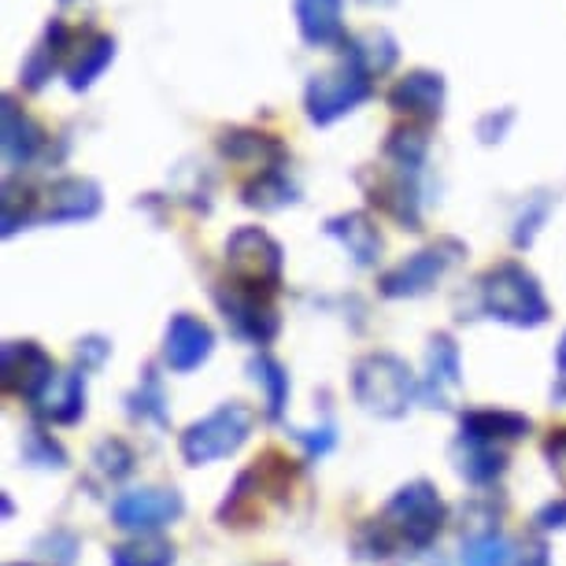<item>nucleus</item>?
<instances>
[{
  "label": "nucleus",
  "instance_id": "nucleus-1",
  "mask_svg": "<svg viewBox=\"0 0 566 566\" xmlns=\"http://www.w3.org/2000/svg\"><path fill=\"white\" fill-rule=\"evenodd\" d=\"M485 312L511 326H541L548 318V301H544L537 277L526 266L507 260L496 263L493 271L482 277Z\"/></svg>",
  "mask_w": 566,
  "mask_h": 566
},
{
  "label": "nucleus",
  "instance_id": "nucleus-2",
  "mask_svg": "<svg viewBox=\"0 0 566 566\" xmlns=\"http://www.w3.org/2000/svg\"><path fill=\"white\" fill-rule=\"evenodd\" d=\"M370 93H374V78L356 60L345 56L337 67L315 74V78L307 82V93H304L307 119L318 126H329V123H337L340 115L356 112Z\"/></svg>",
  "mask_w": 566,
  "mask_h": 566
},
{
  "label": "nucleus",
  "instance_id": "nucleus-3",
  "mask_svg": "<svg viewBox=\"0 0 566 566\" xmlns=\"http://www.w3.org/2000/svg\"><path fill=\"white\" fill-rule=\"evenodd\" d=\"M352 389H356V400L374 415H397L408 411V403L415 397V378L408 370V363L397 356H367L356 367V378H352Z\"/></svg>",
  "mask_w": 566,
  "mask_h": 566
},
{
  "label": "nucleus",
  "instance_id": "nucleus-4",
  "mask_svg": "<svg viewBox=\"0 0 566 566\" xmlns=\"http://www.w3.org/2000/svg\"><path fill=\"white\" fill-rule=\"evenodd\" d=\"M252 430V411L244 403H222L219 411H211L205 422L189 426L186 437H181V455L193 467L211 463V459H222L230 452H238L244 444V437Z\"/></svg>",
  "mask_w": 566,
  "mask_h": 566
},
{
  "label": "nucleus",
  "instance_id": "nucleus-5",
  "mask_svg": "<svg viewBox=\"0 0 566 566\" xmlns=\"http://www.w3.org/2000/svg\"><path fill=\"white\" fill-rule=\"evenodd\" d=\"M227 266L241 290H274L282 282V244L260 227H241L227 241Z\"/></svg>",
  "mask_w": 566,
  "mask_h": 566
},
{
  "label": "nucleus",
  "instance_id": "nucleus-6",
  "mask_svg": "<svg viewBox=\"0 0 566 566\" xmlns=\"http://www.w3.org/2000/svg\"><path fill=\"white\" fill-rule=\"evenodd\" d=\"M386 518L400 530V537H408V544L422 548V544H430L437 537V530H441L444 504H441V496L433 493V485L415 482L389 500Z\"/></svg>",
  "mask_w": 566,
  "mask_h": 566
},
{
  "label": "nucleus",
  "instance_id": "nucleus-7",
  "mask_svg": "<svg viewBox=\"0 0 566 566\" xmlns=\"http://www.w3.org/2000/svg\"><path fill=\"white\" fill-rule=\"evenodd\" d=\"M459 252H463V244L459 241H441V244H430V249L415 252L411 260H403L400 266H392V271L381 277V293L386 296L426 293L430 285H437V277L459 260Z\"/></svg>",
  "mask_w": 566,
  "mask_h": 566
},
{
  "label": "nucleus",
  "instance_id": "nucleus-8",
  "mask_svg": "<svg viewBox=\"0 0 566 566\" xmlns=\"http://www.w3.org/2000/svg\"><path fill=\"white\" fill-rule=\"evenodd\" d=\"M181 515V496L167 489H142L115 500V522L130 533H156Z\"/></svg>",
  "mask_w": 566,
  "mask_h": 566
},
{
  "label": "nucleus",
  "instance_id": "nucleus-9",
  "mask_svg": "<svg viewBox=\"0 0 566 566\" xmlns=\"http://www.w3.org/2000/svg\"><path fill=\"white\" fill-rule=\"evenodd\" d=\"M389 108L411 119H437L444 108V78L437 71H408L389 90Z\"/></svg>",
  "mask_w": 566,
  "mask_h": 566
},
{
  "label": "nucleus",
  "instance_id": "nucleus-10",
  "mask_svg": "<svg viewBox=\"0 0 566 566\" xmlns=\"http://www.w3.org/2000/svg\"><path fill=\"white\" fill-rule=\"evenodd\" d=\"M52 378H56V367H52V359L38 345L23 340V345L4 348V386L19 392V397L38 400Z\"/></svg>",
  "mask_w": 566,
  "mask_h": 566
},
{
  "label": "nucleus",
  "instance_id": "nucleus-11",
  "mask_svg": "<svg viewBox=\"0 0 566 566\" xmlns=\"http://www.w3.org/2000/svg\"><path fill=\"white\" fill-rule=\"evenodd\" d=\"M296 12V27H301V38L315 49H334L345 45V0H293Z\"/></svg>",
  "mask_w": 566,
  "mask_h": 566
},
{
  "label": "nucleus",
  "instance_id": "nucleus-12",
  "mask_svg": "<svg viewBox=\"0 0 566 566\" xmlns=\"http://www.w3.org/2000/svg\"><path fill=\"white\" fill-rule=\"evenodd\" d=\"M71 27L60 23V19H52L45 27V38L38 41L34 49H30V56L23 63V71H19V78H23V90L38 93L45 90V82L52 78V71L60 67L63 60L71 56Z\"/></svg>",
  "mask_w": 566,
  "mask_h": 566
},
{
  "label": "nucleus",
  "instance_id": "nucleus-13",
  "mask_svg": "<svg viewBox=\"0 0 566 566\" xmlns=\"http://www.w3.org/2000/svg\"><path fill=\"white\" fill-rule=\"evenodd\" d=\"M211 345H216V337H211V329L200 323V318L178 315V318H170V326H167L164 356L175 370H193L211 356Z\"/></svg>",
  "mask_w": 566,
  "mask_h": 566
},
{
  "label": "nucleus",
  "instance_id": "nucleus-14",
  "mask_svg": "<svg viewBox=\"0 0 566 566\" xmlns=\"http://www.w3.org/2000/svg\"><path fill=\"white\" fill-rule=\"evenodd\" d=\"M101 211V189L93 186L90 178H60L56 186L49 189L45 211L41 219L45 222H74V219H93Z\"/></svg>",
  "mask_w": 566,
  "mask_h": 566
},
{
  "label": "nucleus",
  "instance_id": "nucleus-15",
  "mask_svg": "<svg viewBox=\"0 0 566 566\" xmlns=\"http://www.w3.org/2000/svg\"><path fill=\"white\" fill-rule=\"evenodd\" d=\"M45 148V134L38 130V123L19 108L15 97H4V164L8 170H19L34 164V156Z\"/></svg>",
  "mask_w": 566,
  "mask_h": 566
},
{
  "label": "nucleus",
  "instance_id": "nucleus-16",
  "mask_svg": "<svg viewBox=\"0 0 566 566\" xmlns=\"http://www.w3.org/2000/svg\"><path fill=\"white\" fill-rule=\"evenodd\" d=\"M219 304L222 312H227V318L233 323V329L252 340H271L277 334V318L266 304H260V296H255L252 290H233L230 296L219 293Z\"/></svg>",
  "mask_w": 566,
  "mask_h": 566
},
{
  "label": "nucleus",
  "instance_id": "nucleus-17",
  "mask_svg": "<svg viewBox=\"0 0 566 566\" xmlns=\"http://www.w3.org/2000/svg\"><path fill=\"white\" fill-rule=\"evenodd\" d=\"M345 56L356 60L359 67L370 74V78H378V74H389L392 67H397L400 45H397V38H392L389 30L370 27V30H359V34H352L345 41Z\"/></svg>",
  "mask_w": 566,
  "mask_h": 566
},
{
  "label": "nucleus",
  "instance_id": "nucleus-18",
  "mask_svg": "<svg viewBox=\"0 0 566 566\" xmlns=\"http://www.w3.org/2000/svg\"><path fill=\"white\" fill-rule=\"evenodd\" d=\"M326 233L345 244L359 266H370L381 252V233L370 222V216H363V211H348V216H340V219H329Z\"/></svg>",
  "mask_w": 566,
  "mask_h": 566
},
{
  "label": "nucleus",
  "instance_id": "nucleus-19",
  "mask_svg": "<svg viewBox=\"0 0 566 566\" xmlns=\"http://www.w3.org/2000/svg\"><path fill=\"white\" fill-rule=\"evenodd\" d=\"M112 56H115V41L108 34H97V30H93V34L78 45V52H74V60L67 63V85L74 93L90 90V85L101 78V71L112 63Z\"/></svg>",
  "mask_w": 566,
  "mask_h": 566
},
{
  "label": "nucleus",
  "instance_id": "nucleus-20",
  "mask_svg": "<svg viewBox=\"0 0 566 566\" xmlns=\"http://www.w3.org/2000/svg\"><path fill=\"white\" fill-rule=\"evenodd\" d=\"M219 148L227 153L230 159L238 164H252V167H263V170H274L282 164V145L266 134H255V130H230L222 134Z\"/></svg>",
  "mask_w": 566,
  "mask_h": 566
},
{
  "label": "nucleus",
  "instance_id": "nucleus-21",
  "mask_svg": "<svg viewBox=\"0 0 566 566\" xmlns=\"http://www.w3.org/2000/svg\"><path fill=\"white\" fill-rule=\"evenodd\" d=\"M41 415L56 422H74L82 411V374H56L49 389L34 400Z\"/></svg>",
  "mask_w": 566,
  "mask_h": 566
},
{
  "label": "nucleus",
  "instance_id": "nucleus-22",
  "mask_svg": "<svg viewBox=\"0 0 566 566\" xmlns=\"http://www.w3.org/2000/svg\"><path fill=\"white\" fill-rule=\"evenodd\" d=\"M526 430L530 422L511 411H470L463 419V441L478 444H493L496 437H522Z\"/></svg>",
  "mask_w": 566,
  "mask_h": 566
},
{
  "label": "nucleus",
  "instance_id": "nucleus-23",
  "mask_svg": "<svg viewBox=\"0 0 566 566\" xmlns=\"http://www.w3.org/2000/svg\"><path fill=\"white\" fill-rule=\"evenodd\" d=\"M296 200V189L290 186V178L282 170H263L252 186H244V205L249 208H263V211H274V208H285Z\"/></svg>",
  "mask_w": 566,
  "mask_h": 566
},
{
  "label": "nucleus",
  "instance_id": "nucleus-24",
  "mask_svg": "<svg viewBox=\"0 0 566 566\" xmlns=\"http://www.w3.org/2000/svg\"><path fill=\"white\" fill-rule=\"evenodd\" d=\"M170 563H175V548L153 537H142L112 552V566H170Z\"/></svg>",
  "mask_w": 566,
  "mask_h": 566
},
{
  "label": "nucleus",
  "instance_id": "nucleus-25",
  "mask_svg": "<svg viewBox=\"0 0 566 566\" xmlns=\"http://www.w3.org/2000/svg\"><path fill=\"white\" fill-rule=\"evenodd\" d=\"M463 566H515V548L496 533H485L463 548Z\"/></svg>",
  "mask_w": 566,
  "mask_h": 566
},
{
  "label": "nucleus",
  "instance_id": "nucleus-26",
  "mask_svg": "<svg viewBox=\"0 0 566 566\" xmlns=\"http://www.w3.org/2000/svg\"><path fill=\"white\" fill-rule=\"evenodd\" d=\"M252 370H255V381H263V386H266V408H271V415L277 419V415H282V400H285V389H290V381H285L282 367H277L274 359H266V356L255 359Z\"/></svg>",
  "mask_w": 566,
  "mask_h": 566
},
{
  "label": "nucleus",
  "instance_id": "nucleus-27",
  "mask_svg": "<svg viewBox=\"0 0 566 566\" xmlns=\"http://www.w3.org/2000/svg\"><path fill=\"white\" fill-rule=\"evenodd\" d=\"M430 386H459V356L452 348L448 337H437L433 340V352H430Z\"/></svg>",
  "mask_w": 566,
  "mask_h": 566
},
{
  "label": "nucleus",
  "instance_id": "nucleus-28",
  "mask_svg": "<svg viewBox=\"0 0 566 566\" xmlns=\"http://www.w3.org/2000/svg\"><path fill=\"white\" fill-rule=\"evenodd\" d=\"M511 123V112H504V119L496 123V115H485L482 126H478V134H482V142H500V134H504V126Z\"/></svg>",
  "mask_w": 566,
  "mask_h": 566
},
{
  "label": "nucleus",
  "instance_id": "nucleus-29",
  "mask_svg": "<svg viewBox=\"0 0 566 566\" xmlns=\"http://www.w3.org/2000/svg\"><path fill=\"white\" fill-rule=\"evenodd\" d=\"M563 518H566V504H559V507L552 504V507H548V511H544V515H541V526H548V530H552V526H566Z\"/></svg>",
  "mask_w": 566,
  "mask_h": 566
},
{
  "label": "nucleus",
  "instance_id": "nucleus-30",
  "mask_svg": "<svg viewBox=\"0 0 566 566\" xmlns=\"http://www.w3.org/2000/svg\"><path fill=\"white\" fill-rule=\"evenodd\" d=\"M518 566H548V552H544L541 544H537V548H530L526 555H522Z\"/></svg>",
  "mask_w": 566,
  "mask_h": 566
},
{
  "label": "nucleus",
  "instance_id": "nucleus-31",
  "mask_svg": "<svg viewBox=\"0 0 566 566\" xmlns=\"http://www.w3.org/2000/svg\"><path fill=\"white\" fill-rule=\"evenodd\" d=\"M559 367H563V374H566V337H563V345H559Z\"/></svg>",
  "mask_w": 566,
  "mask_h": 566
},
{
  "label": "nucleus",
  "instance_id": "nucleus-32",
  "mask_svg": "<svg viewBox=\"0 0 566 566\" xmlns=\"http://www.w3.org/2000/svg\"><path fill=\"white\" fill-rule=\"evenodd\" d=\"M363 4H392V0H363Z\"/></svg>",
  "mask_w": 566,
  "mask_h": 566
}]
</instances>
